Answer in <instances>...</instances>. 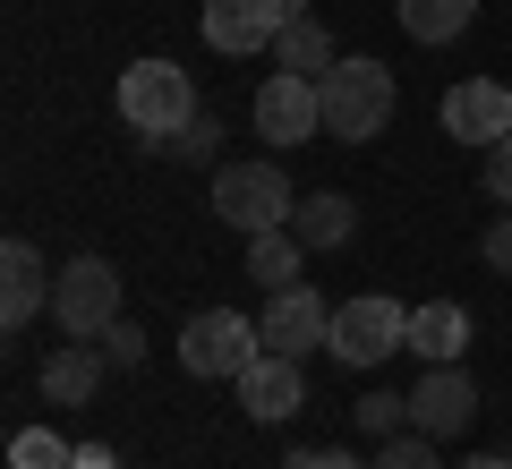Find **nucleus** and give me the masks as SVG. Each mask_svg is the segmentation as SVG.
Listing matches in <instances>:
<instances>
[{"mask_svg": "<svg viewBox=\"0 0 512 469\" xmlns=\"http://www.w3.org/2000/svg\"><path fill=\"white\" fill-rule=\"evenodd\" d=\"M325 137L333 145H367L393 128V103H402V86H393V69L384 60H333L325 77Z\"/></svg>", "mask_w": 512, "mask_h": 469, "instance_id": "1", "label": "nucleus"}, {"mask_svg": "<svg viewBox=\"0 0 512 469\" xmlns=\"http://www.w3.org/2000/svg\"><path fill=\"white\" fill-rule=\"evenodd\" d=\"M333 359L342 367H376V359H393V350H410V307L402 299H384V290H359V299H342L333 307Z\"/></svg>", "mask_w": 512, "mask_h": 469, "instance_id": "5", "label": "nucleus"}, {"mask_svg": "<svg viewBox=\"0 0 512 469\" xmlns=\"http://www.w3.org/2000/svg\"><path fill=\"white\" fill-rule=\"evenodd\" d=\"M282 469H376V461H359V452H308V444H299Z\"/></svg>", "mask_w": 512, "mask_h": 469, "instance_id": "27", "label": "nucleus"}, {"mask_svg": "<svg viewBox=\"0 0 512 469\" xmlns=\"http://www.w3.org/2000/svg\"><path fill=\"white\" fill-rule=\"evenodd\" d=\"M103 367H111L103 342H60L52 359H43V401H52V410H86V401L103 393Z\"/></svg>", "mask_w": 512, "mask_h": 469, "instance_id": "14", "label": "nucleus"}, {"mask_svg": "<svg viewBox=\"0 0 512 469\" xmlns=\"http://www.w3.org/2000/svg\"><path fill=\"white\" fill-rule=\"evenodd\" d=\"M52 307V265H43L26 239H9L0 248V333H26Z\"/></svg>", "mask_w": 512, "mask_h": 469, "instance_id": "13", "label": "nucleus"}, {"mask_svg": "<svg viewBox=\"0 0 512 469\" xmlns=\"http://www.w3.org/2000/svg\"><path fill=\"white\" fill-rule=\"evenodd\" d=\"M350 418H359V435H376V444H393V427L410 418V393H367V401H359Z\"/></svg>", "mask_w": 512, "mask_h": 469, "instance_id": "22", "label": "nucleus"}, {"mask_svg": "<svg viewBox=\"0 0 512 469\" xmlns=\"http://www.w3.org/2000/svg\"><path fill=\"white\" fill-rule=\"evenodd\" d=\"M299 401H308V376H299V359H282V350H256V359L239 367V410H248L256 427H291Z\"/></svg>", "mask_w": 512, "mask_h": 469, "instance_id": "10", "label": "nucleus"}, {"mask_svg": "<svg viewBox=\"0 0 512 469\" xmlns=\"http://www.w3.org/2000/svg\"><path fill=\"white\" fill-rule=\"evenodd\" d=\"M478 256H487V265H495V273L512 282V205H504V214L487 222V239H478Z\"/></svg>", "mask_w": 512, "mask_h": 469, "instance_id": "25", "label": "nucleus"}, {"mask_svg": "<svg viewBox=\"0 0 512 469\" xmlns=\"http://www.w3.org/2000/svg\"><path fill=\"white\" fill-rule=\"evenodd\" d=\"M291 231H299V248H308V256L350 248V231H359V205H350L342 188H316V197H299V205H291Z\"/></svg>", "mask_w": 512, "mask_h": 469, "instance_id": "16", "label": "nucleus"}, {"mask_svg": "<svg viewBox=\"0 0 512 469\" xmlns=\"http://www.w3.org/2000/svg\"><path fill=\"white\" fill-rule=\"evenodd\" d=\"M376 469H436V435H393L376 452Z\"/></svg>", "mask_w": 512, "mask_h": 469, "instance_id": "23", "label": "nucleus"}, {"mask_svg": "<svg viewBox=\"0 0 512 469\" xmlns=\"http://www.w3.org/2000/svg\"><path fill=\"white\" fill-rule=\"evenodd\" d=\"M52 325L69 333V342H103V333L120 325V265H111V256H69V265L52 273Z\"/></svg>", "mask_w": 512, "mask_h": 469, "instance_id": "3", "label": "nucleus"}, {"mask_svg": "<svg viewBox=\"0 0 512 469\" xmlns=\"http://www.w3.org/2000/svg\"><path fill=\"white\" fill-rule=\"evenodd\" d=\"M154 154H180V163H222V120H205V111H197V120H188L180 137H163Z\"/></svg>", "mask_w": 512, "mask_h": 469, "instance_id": "21", "label": "nucleus"}, {"mask_svg": "<svg viewBox=\"0 0 512 469\" xmlns=\"http://www.w3.org/2000/svg\"><path fill=\"white\" fill-rule=\"evenodd\" d=\"M103 350H111V367H137V359H146V342H137V325H128V316L103 333Z\"/></svg>", "mask_w": 512, "mask_h": 469, "instance_id": "26", "label": "nucleus"}, {"mask_svg": "<svg viewBox=\"0 0 512 469\" xmlns=\"http://www.w3.org/2000/svg\"><path fill=\"white\" fill-rule=\"evenodd\" d=\"M470 418H478V384L461 376V367H427V376L410 384V427H419V435L444 444V435H461Z\"/></svg>", "mask_w": 512, "mask_h": 469, "instance_id": "12", "label": "nucleus"}, {"mask_svg": "<svg viewBox=\"0 0 512 469\" xmlns=\"http://www.w3.org/2000/svg\"><path fill=\"white\" fill-rule=\"evenodd\" d=\"M299 265H308V248H299L291 222H282V231H248V273H256L265 290H291Z\"/></svg>", "mask_w": 512, "mask_h": 469, "instance_id": "17", "label": "nucleus"}, {"mask_svg": "<svg viewBox=\"0 0 512 469\" xmlns=\"http://www.w3.org/2000/svg\"><path fill=\"white\" fill-rule=\"evenodd\" d=\"M478 188H487L495 205H512V137L487 145V163H478Z\"/></svg>", "mask_w": 512, "mask_h": 469, "instance_id": "24", "label": "nucleus"}, {"mask_svg": "<svg viewBox=\"0 0 512 469\" xmlns=\"http://www.w3.org/2000/svg\"><path fill=\"white\" fill-rule=\"evenodd\" d=\"M120 120L137 128L146 145L180 137L188 120H197V86H188L180 60H137V69H120Z\"/></svg>", "mask_w": 512, "mask_h": 469, "instance_id": "2", "label": "nucleus"}, {"mask_svg": "<svg viewBox=\"0 0 512 469\" xmlns=\"http://www.w3.org/2000/svg\"><path fill=\"white\" fill-rule=\"evenodd\" d=\"M461 350H470V307H461V299H427V307H410V359H427V367H461Z\"/></svg>", "mask_w": 512, "mask_h": 469, "instance_id": "15", "label": "nucleus"}, {"mask_svg": "<svg viewBox=\"0 0 512 469\" xmlns=\"http://www.w3.org/2000/svg\"><path fill=\"white\" fill-rule=\"evenodd\" d=\"M461 469H512V461H504V452H470V461H461Z\"/></svg>", "mask_w": 512, "mask_h": 469, "instance_id": "29", "label": "nucleus"}, {"mask_svg": "<svg viewBox=\"0 0 512 469\" xmlns=\"http://www.w3.org/2000/svg\"><path fill=\"white\" fill-rule=\"evenodd\" d=\"M256 350H265V333H256L239 307H197L188 333H180V367L205 376V384H239V367H248Z\"/></svg>", "mask_w": 512, "mask_h": 469, "instance_id": "6", "label": "nucleus"}, {"mask_svg": "<svg viewBox=\"0 0 512 469\" xmlns=\"http://www.w3.org/2000/svg\"><path fill=\"white\" fill-rule=\"evenodd\" d=\"M291 18H299V0H205V43L248 60V52H274V35Z\"/></svg>", "mask_w": 512, "mask_h": 469, "instance_id": "8", "label": "nucleus"}, {"mask_svg": "<svg viewBox=\"0 0 512 469\" xmlns=\"http://www.w3.org/2000/svg\"><path fill=\"white\" fill-rule=\"evenodd\" d=\"M291 205H299V188L282 163H214V214L231 231H282Z\"/></svg>", "mask_w": 512, "mask_h": 469, "instance_id": "4", "label": "nucleus"}, {"mask_svg": "<svg viewBox=\"0 0 512 469\" xmlns=\"http://www.w3.org/2000/svg\"><path fill=\"white\" fill-rule=\"evenodd\" d=\"M69 469H120V452H111V444H77Z\"/></svg>", "mask_w": 512, "mask_h": 469, "instance_id": "28", "label": "nucleus"}, {"mask_svg": "<svg viewBox=\"0 0 512 469\" xmlns=\"http://www.w3.org/2000/svg\"><path fill=\"white\" fill-rule=\"evenodd\" d=\"M444 137L478 145V154H487L495 137H512V86H504V77H470V86H453V94H444Z\"/></svg>", "mask_w": 512, "mask_h": 469, "instance_id": "11", "label": "nucleus"}, {"mask_svg": "<svg viewBox=\"0 0 512 469\" xmlns=\"http://www.w3.org/2000/svg\"><path fill=\"white\" fill-rule=\"evenodd\" d=\"M256 333H265V350H282V359H308V350L333 342V307L316 299L308 282H291V290H274V299H265Z\"/></svg>", "mask_w": 512, "mask_h": 469, "instance_id": "9", "label": "nucleus"}, {"mask_svg": "<svg viewBox=\"0 0 512 469\" xmlns=\"http://www.w3.org/2000/svg\"><path fill=\"white\" fill-rule=\"evenodd\" d=\"M256 137L265 145H308L325 137V86L299 69H274L265 86H256Z\"/></svg>", "mask_w": 512, "mask_h": 469, "instance_id": "7", "label": "nucleus"}, {"mask_svg": "<svg viewBox=\"0 0 512 469\" xmlns=\"http://www.w3.org/2000/svg\"><path fill=\"white\" fill-rule=\"evenodd\" d=\"M77 461V444L60 427H18L9 435V469H69Z\"/></svg>", "mask_w": 512, "mask_h": 469, "instance_id": "20", "label": "nucleus"}, {"mask_svg": "<svg viewBox=\"0 0 512 469\" xmlns=\"http://www.w3.org/2000/svg\"><path fill=\"white\" fill-rule=\"evenodd\" d=\"M274 69H299V77H325V69H333V43H325V26H316L308 9L274 35Z\"/></svg>", "mask_w": 512, "mask_h": 469, "instance_id": "19", "label": "nucleus"}, {"mask_svg": "<svg viewBox=\"0 0 512 469\" xmlns=\"http://www.w3.org/2000/svg\"><path fill=\"white\" fill-rule=\"evenodd\" d=\"M393 9H402L410 43H453V35H470V18H478V0H393Z\"/></svg>", "mask_w": 512, "mask_h": 469, "instance_id": "18", "label": "nucleus"}]
</instances>
